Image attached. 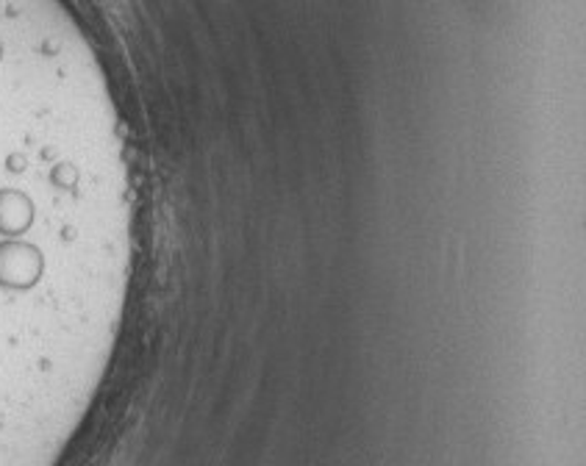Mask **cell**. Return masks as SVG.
<instances>
[{
    "mask_svg": "<svg viewBox=\"0 0 586 466\" xmlns=\"http://www.w3.org/2000/svg\"><path fill=\"white\" fill-rule=\"evenodd\" d=\"M3 53H7V45H3V40H0V58H3Z\"/></svg>",
    "mask_w": 586,
    "mask_h": 466,
    "instance_id": "1",
    "label": "cell"
}]
</instances>
